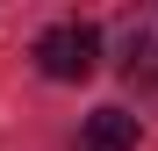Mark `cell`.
Here are the masks:
<instances>
[{"label": "cell", "instance_id": "obj_1", "mask_svg": "<svg viewBox=\"0 0 158 151\" xmlns=\"http://www.w3.org/2000/svg\"><path fill=\"white\" fill-rule=\"evenodd\" d=\"M94 58H101V29L94 22H58V29L36 36V72L43 79L79 86V79H94Z\"/></svg>", "mask_w": 158, "mask_h": 151}, {"label": "cell", "instance_id": "obj_2", "mask_svg": "<svg viewBox=\"0 0 158 151\" xmlns=\"http://www.w3.org/2000/svg\"><path fill=\"white\" fill-rule=\"evenodd\" d=\"M79 151H137V115H129V108H94Z\"/></svg>", "mask_w": 158, "mask_h": 151}]
</instances>
